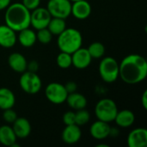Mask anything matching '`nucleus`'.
<instances>
[{"label":"nucleus","instance_id":"1","mask_svg":"<svg viewBox=\"0 0 147 147\" xmlns=\"http://www.w3.org/2000/svg\"><path fill=\"white\" fill-rule=\"evenodd\" d=\"M119 77L128 84H136L147 77V61L142 55L133 53L123 58L119 64Z\"/></svg>","mask_w":147,"mask_h":147},{"label":"nucleus","instance_id":"2","mask_svg":"<svg viewBox=\"0 0 147 147\" xmlns=\"http://www.w3.org/2000/svg\"><path fill=\"white\" fill-rule=\"evenodd\" d=\"M5 24L16 32L30 27V10L22 3H10L5 9Z\"/></svg>","mask_w":147,"mask_h":147},{"label":"nucleus","instance_id":"3","mask_svg":"<svg viewBox=\"0 0 147 147\" xmlns=\"http://www.w3.org/2000/svg\"><path fill=\"white\" fill-rule=\"evenodd\" d=\"M83 36L79 30L69 28L58 35L57 45L60 52L72 53L82 47Z\"/></svg>","mask_w":147,"mask_h":147},{"label":"nucleus","instance_id":"4","mask_svg":"<svg viewBox=\"0 0 147 147\" xmlns=\"http://www.w3.org/2000/svg\"><path fill=\"white\" fill-rule=\"evenodd\" d=\"M98 70L101 78L107 84L114 83L119 78V63L113 57H102Z\"/></svg>","mask_w":147,"mask_h":147},{"label":"nucleus","instance_id":"5","mask_svg":"<svg viewBox=\"0 0 147 147\" xmlns=\"http://www.w3.org/2000/svg\"><path fill=\"white\" fill-rule=\"evenodd\" d=\"M118 112V108L115 101L109 98H103L97 102L95 106V115L97 120L112 122Z\"/></svg>","mask_w":147,"mask_h":147},{"label":"nucleus","instance_id":"6","mask_svg":"<svg viewBox=\"0 0 147 147\" xmlns=\"http://www.w3.org/2000/svg\"><path fill=\"white\" fill-rule=\"evenodd\" d=\"M19 85L26 94L35 95L40 91L42 82L37 72L25 71L21 73Z\"/></svg>","mask_w":147,"mask_h":147},{"label":"nucleus","instance_id":"7","mask_svg":"<svg viewBox=\"0 0 147 147\" xmlns=\"http://www.w3.org/2000/svg\"><path fill=\"white\" fill-rule=\"evenodd\" d=\"M45 96L51 103L59 105L65 102L68 93L64 84L53 82L47 85L45 89Z\"/></svg>","mask_w":147,"mask_h":147},{"label":"nucleus","instance_id":"8","mask_svg":"<svg viewBox=\"0 0 147 147\" xmlns=\"http://www.w3.org/2000/svg\"><path fill=\"white\" fill-rule=\"evenodd\" d=\"M47 9L52 17L66 19L71 16V2L70 0H48Z\"/></svg>","mask_w":147,"mask_h":147},{"label":"nucleus","instance_id":"9","mask_svg":"<svg viewBox=\"0 0 147 147\" xmlns=\"http://www.w3.org/2000/svg\"><path fill=\"white\" fill-rule=\"evenodd\" d=\"M52 16L47 8L38 7L30 11V25L35 30L47 28Z\"/></svg>","mask_w":147,"mask_h":147},{"label":"nucleus","instance_id":"10","mask_svg":"<svg viewBox=\"0 0 147 147\" xmlns=\"http://www.w3.org/2000/svg\"><path fill=\"white\" fill-rule=\"evenodd\" d=\"M92 58L90 57L87 48L82 47L71 53V63L72 65L79 70L85 69L91 64Z\"/></svg>","mask_w":147,"mask_h":147},{"label":"nucleus","instance_id":"11","mask_svg":"<svg viewBox=\"0 0 147 147\" xmlns=\"http://www.w3.org/2000/svg\"><path fill=\"white\" fill-rule=\"evenodd\" d=\"M92 11L90 3L87 0H78L71 3V15L78 20L87 19Z\"/></svg>","mask_w":147,"mask_h":147},{"label":"nucleus","instance_id":"12","mask_svg":"<svg viewBox=\"0 0 147 147\" xmlns=\"http://www.w3.org/2000/svg\"><path fill=\"white\" fill-rule=\"evenodd\" d=\"M129 147H146L147 146V130L144 127H138L132 130L127 139Z\"/></svg>","mask_w":147,"mask_h":147},{"label":"nucleus","instance_id":"13","mask_svg":"<svg viewBox=\"0 0 147 147\" xmlns=\"http://www.w3.org/2000/svg\"><path fill=\"white\" fill-rule=\"evenodd\" d=\"M82 137V131L79 126L76 124L65 126L61 134V139L67 145L77 144Z\"/></svg>","mask_w":147,"mask_h":147},{"label":"nucleus","instance_id":"14","mask_svg":"<svg viewBox=\"0 0 147 147\" xmlns=\"http://www.w3.org/2000/svg\"><path fill=\"white\" fill-rule=\"evenodd\" d=\"M16 32L6 24L0 25V47L11 48L16 44Z\"/></svg>","mask_w":147,"mask_h":147},{"label":"nucleus","instance_id":"15","mask_svg":"<svg viewBox=\"0 0 147 147\" xmlns=\"http://www.w3.org/2000/svg\"><path fill=\"white\" fill-rule=\"evenodd\" d=\"M11 127L17 139L28 138L30 135L32 130L29 121L24 117H17L16 120L12 123Z\"/></svg>","mask_w":147,"mask_h":147},{"label":"nucleus","instance_id":"16","mask_svg":"<svg viewBox=\"0 0 147 147\" xmlns=\"http://www.w3.org/2000/svg\"><path fill=\"white\" fill-rule=\"evenodd\" d=\"M110 126L108 122L97 120L90 127V134L97 140H102L109 137Z\"/></svg>","mask_w":147,"mask_h":147},{"label":"nucleus","instance_id":"17","mask_svg":"<svg viewBox=\"0 0 147 147\" xmlns=\"http://www.w3.org/2000/svg\"><path fill=\"white\" fill-rule=\"evenodd\" d=\"M8 65L15 72L22 73L27 71L28 61L23 54L20 53H12L8 57Z\"/></svg>","mask_w":147,"mask_h":147},{"label":"nucleus","instance_id":"18","mask_svg":"<svg viewBox=\"0 0 147 147\" xmlns=\"http://www.w3.org/2000/svg\"><path fill=\"white\" fill-rule=\"evenodd\" d=\"M16 136L11 127L9 125H0V144L4 146L19 147L16 144Z\"/></svg>","mask_w":147,"mask_h":147},{"label":"nucleus","instance_id":"19","mask_svg":"<svg viewBox=\"0 0 147 147\" xmlns=\"http://www.w3.org/2000/svg\"><path fill=\"white\" fill-rule=\"evenodd\" d=\"M114 121L119 127H130L135 121V115L129 109H122L121 111L118 110Z\"/></svg>","mask_w":147,"mask_h":147},{"label":"nucleus","instance_id":"20","mask_svg":"<svg viewBox=\"0 0 147 147\" xmlns=\"http://www.w3.org/2000/svg\"><path fill=\"white\" fill-rule=\"evenodd\" d=\"M17 41L23 47L28 48L33 47L37 41L35 31L31 29L29 27L19 31L17 35Z\"/></svg>","mask_w":147,"mask_h":147},{"label":"nucleus","instance_id":"21","mask_svg":"<svg viewBox=\"0 0 147 147\" xmlns=\"http://www.w3.org/2000/svg\"><path fill=\"white\" fill-rule=\"evenodd\" d=\"M65 102L68 104V106L71 109L79 110V109H83L86 108L88 101H87V98L85 97V96L76 91L73 93L68 94Z\"/></svg>","mask_w":147,"mask_h":147},{"label":"nucleus","instance_id":"22","mask_svg":"<svg viewBox=\"0 0 147 147\" xmlns=\"http://www.w3.org/2000/svg\"><path fill=\"white\" fill-rule=\"evenodd\" d=\"M16 104V96L14 92L5 87L0 88V109H11Z\"/></svg>","mask_w":147,"mask_h":147},{"label":"nucleus","instance_id":"23","mask_svg":"<svg viewBox=\"0 0 147 147\" xmlns=\"http://www.w3.org/2000/svg\"><path fill=\"white\" fill-rule=\"evenodd\" d=\"M47 28L51 32V34L53 35L58 36L66 28L65 19L58 18V17H52L50 22H48V25Z\"/></svg>","mask_w":147,"mask_h":147},{"label":"nucleus","instance_id":"24","mask_svg":"<svg viewBox=\"0 0 147 147\" xmlns=\"http://www.w3.org/2000/svg\"><path fill=\"white\" fill-rule=\"evenodd\" d=\"M90 57L92 59H102L105 54V47L102 42L95 41L92 42L87 48Z\"/></svg>","mask_w":147,"mask_h":147},{"label":"nucleus","instance_id":"25","mask_svg":"<svg viewBox=\"0 0 147 147\" xmlns=\"http://www.w3.org/2000/svg\"><path fill=\"white\" fill-rule=\"evenodd\" d=\"M56 63L58 66L61 69H68L72 65L71 63V54L65 52H60L56 59Z\"/></svg>","mask_w":147,"mask_h":147},{"label":"nucleus","instance_id":"26","mask_svg":"<svg viewBox=\"0 0 147 147\" xmlns=\"http://www.w3.org/2000/svg\"><path fill=\"white\" fill-rule=\"evenodd\" d=\"M90 120V114L85 109L76 110L75 112V124L82 127L86 125Z\"/></svg>","mask_w":147,"mask_h":147},{"label":"nucleus","instance_id":"27","mask_svg":"<svg viewBox=\"0 0 147 147\" xmlns=\"http://www.w3.org/2000/svg\"><path fill=\"white\" fill-rule=\"evenodd\" d=\"M36 38L40 43H41L43 45H47L51 42V40L53 39V34L47 29V28H44L37 30Z\"/></svg>","mask_w":147,"mask_h":147},{"label":"nucleus","instance_id":"28","mask_svg":"<svg viewBox=\"0 0 147 147\" xmlns=\"http://www.w3.org/2000/svg\"><path fill=\"white\" fill-rule=\"evenodd\" d=\"M3 111V119L8 124H12L16 120V118L18 117L16 112L13 109V108L7 109H4Z\"/></svg>","mask_w":147,"mask_h":147},{"label":"nucleus","instance_id":"29","mask_svg":"<svg viewBox=\"0 0 147 147\" xmlns=\"http://www.w3.org/2000/svg\"><path fill=\"white\" fill-rule=\"evenodd\" d=\"M62 121H63V123H64L65 126L75 124V112H73V111H71V110L65 112V113L63 115Z\"/></svg>","mask_w":147,"mask_h":147},{"label":"nucleus","instance_id":"30","mask_svg":"<svg viewBox=\"0 0 147 147\" xmlns=\"http://www.w3.org/2000/svg\"><path fill=\"white\" fill-rule=\"evenodd\" d=\"M22 3L28 9L33 10L36 8H38L40 4V0H22Z\"/></svg>","mask_w":147,"mask_h":147},{"label":"nucleus","instance_id":"31","mask_svg":"<svg viewBox=\"0 0 147 147\" xmlns=\"http://www.w3.org/2000/svg\"><path fill=\"white\" fill-rule=\"evenodd\" d=\"M64 85H65V90H66L68 94L76 92L78 90V84L75 82H73V81H69V82H67Z\"/></svg>","mask_w":147,"mask_h":147},{"label":"nucleus","instance_id":"32","mask_svg":"<svg viewBox=\"0 0 147 147\" xmlns=\"http://www.w3.org/2000/svg\"><path fill=\"white\" fill-rule=\"evenodd\" d=\"M39 70V63L36 60H31L28 62L27 65V71H33V72H37Z\"/></svg>","mask_w":147,"mask_h":147},{"label":"nucleus","instance_id":"33","mask_svg":"<svg viewBox=\"0 0 147 147\" xmlns=\"http://www.w3.org/2000/svg\"><path fill=\"white\" fill-rule=\"evenodd\" d=\"M141 104L144 108V109H147V90H146L144 92H143V95H142V97H141Z\"/></svg>","mask_w":147,"mask_h":147},{"label":"nucleus","instance_id":"34","mask_svg":"<svg viewBox=\"0 0 147 147\" xmlns=\"http://www.w3.org/2000/svg\"><path fill=\"white\" fill-rule=\"evenodd\" d=\"M11 3V0H0V11L5 9Z\"/></svg>","mask_w":147,"mask_h":147},{"label":"nucleus","instance_id":"35","mask_svg":"<svg viewBox=\"0 0 147 147\" xmlns=\"http://www.w3.org/2000/svg\"><path fill=\"white\" fill-rule=\"evenodd\" d=\"M118 134H119V131H118V129L117 128H115V127H110V131H109V136H111V137H116V136H118Z\"/></svg>","mask_w":147,"mask_h":147},{"label":"nucleus","instance_id":"36","mask_svg":"<svg viewBox=\"0 0 147 147\" xmlns=\"http://www.w3.org/2000/svg\"><path fill=\"white\" fill-rule=\"evenodd\" d=\"M96 147H109L108 145H102V144H99V145H97Z\"/></svg>","mask_w":147,"mask_h":147},{"label":"nucleus","instance_id":"37","mask_svg":"<svg viewBox=\"0 0 147 147\" xmlns=\"http://www.w3.org/2000/svg\"><path fill=\"white\" fill-rule=\"evenodd\" d=\"M70 1H71V2L72 3V2H75V1H78V0H70Z\"/></svg>","mask_w":147,"mask_h":147}]
</instances>
